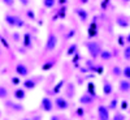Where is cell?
<instances>
[{"label": "cell", "mask_w": 130, "mask_h": 120, "mask_svg": "<svg viewBox=\"0 0 130 120\" xmlns=\"http://www.w3.org/2000/svg\"><path fill=\"white\" fill-rule=\"evenodd\" d=\"M39 107L43 112H51L53 108H55V102H53L50 97H43Z\"/></svg>", "instance_id": "3"}, {"label": "cell", "mask_w": 130, "mask_h": 120, "mask_svg": "<svg viewBox=\"0 0 130 120\" xmlns=\"http://www.w3.org/2000/svg\"><path fill=\"white\" fill-rule=\"evenodd\" d=\"M112 91H113L112 84H111L109 81L104 80V81H103V94H104V95H111Z\"/></svg>", "instance_id": "17"}, {"label": "cell", "mask_w": 130, "mask_h": 120, "mask_svg": "<svg viewBox=\"0 0 130 120\" xmlns=\"http://www.w3.org/2000/svg\"><path fill=\"white\" fill-rule=\"evenodd\" d=\"M74 95H75V86H74V84L73 82H68L67 84V88H65V98H74Z\"/></svg>", "instance_id": "13"}, {"label": "cell", "mask_w": 130, "mask_h": 120, "mask_svg": "<svg viewBox=\"0 0 130 120\" xmlns=\"http://www.w3.org/2000/svg\"><path fill=\"white\" fill-rule=\"evenodd\" d=\"M25 13H26V17H27L30 21H35V20H37V15H35V12H34L32 9H26Z\"/></svg>", "instance_id": "27"}, {"label": "cell", "mask_w": 130, "mask_h": 120, "mask_svg": "<svg viewBox=\"0 0 130 120\" xmlns=\"http://www.w3.org/2000/svg\"><path fill=\"white\" fill-rule=\"evenodd\" d=\"M122 74V69L120 68V67H113L112 68V76H115V77H118V76H121Z\"/></svg>", "instance_id": "31"}, {"label": "cell", "mask_w": 130, "mask_h": 120, "mask_svg": "<svg viewBox=\"0 0 130 120\" xmlns=\"http://www.w3.org/2000/svg\"><path fill=\"white\" fill-rule=\"evenodd\" d=\"M79 71H81L82 73H87V72H90L87 67H85V68H83V67H81V68H79Z\"/></svg>", "instance_id": "47"}, {"label": "cell", "mask_w": 130, "mask_h": 120, "mask_svg": "<svg viewBox=\"0 0 130 120\" xmlns=\"http://www.w3.org/2000/svg\"><path fill=\"white\" fill-rule=\"evenodd\" d=\"M87 93H89L91 97L96 98V89H95V84H94L92 81L87 82Z\"/></svg>", "instance_id": "23"}, {"label": "cell", "mask_w": 130, "mask_h": 120, "mask_svg": "<svg viewBox=\"0 0 130 120\" xmlns=\"http://www.w3.org/2000/svg\"><path fill=\"white\" fill-rule=\"evenodd\" d=\"M108 4H109V0H103V2H102V9H103V10L107 9Z\"/></svg>", "instance_id": "43"}, {"label": "cell", "mask_w": 130, "mask_h": 120, "mask_svg": "<svg viewBox=\"0 0 130 120\" xmlns=\"http://www.w3.org/2000/svg\"><path fill=\"white\" fill-rule=\"evenodd\" d=\"M9 97V90L4 85H0V99H7Z\"/></svg>", "instance_id": "25"}, {"label": "cell", "mask_w": 130, "mask_h": 120, "mask_svg": "<svg viewBox=\"0 0 130 120\" xmlns=\"http://www.w3.org/2000/svg\"><path fill=\"white\" fill-rule=\"evenodd\" d=\"M85 46L86 48H87V52H89V55L92 60L98 59L100 56V52L103 51V48L100 47L99 45V42H95V41H89V42H86L85 43Z\"/></svg>", "instance_id": "1"}, {"label": "cell", "mask_w": 130, "mask_h": 120, "mask_svg": "<svg viewBox=\"0 0 130 120\" xmlns=\"http://www.w3.org/2000/svg\"><path fill=\"white\" fill-rule=\"evenodd\" d=\"M25 21L21 18L20 16H17L16 15V29H22V28H25Z\"/></svg>", "instance_id": "28"}, {"label": "cell", "mask_w": 130, "mask_h": 120, "mask_svg": "<svg viewBox=\"0 0 130 120\" xmlns=\"http://www.w3.org/2000/svg\"><path fill=\"white\" fill-rule=\"evenodd\" d=\"M94 99H95V98L91 97L89 93H85V94H82V95L79 97V104H82V106L92 104V103H94Z\"/></svg>", "instance_id": "10"}, {"label": "cell", "mask_w": 130, "mask_h": 120, "mask_svg": "<svg viewBox=\"0 0 130 120\" xmlns=\"http://www.w3.org/2000/svg\"><path fill=\"white\" fill-rule=\"evenodd\" d=\"M64 120H67V119H64Z\"/></svg>", "instance_id": "53"}, {"label": "cell", "mask_w": 130, "mask_h": 120, "mask_svg": "<svg viewBox=\"0 0 130 120\" xmlns=\"http://www.w3.org/2000/svg\"><path fill=\"white\" fill-rule=\"evenodd\" d=\"M57 43H59V38L56 35L55 31H50L47 39H46V46H44V54H50L53 52L57 47Z\"/></svg>", "instance_id": "2"}, {"label": "cell", "mask_w": 130, "mask_h": 120, "mask_svg": "<svg viewBox=\"0 0 130 120\" xmlns=\"http://www.w3.org/2000/svg\"><path fill=\"white\" fill-rule=\"evenodd\" d=\"M74 35H75V30H74V29H70V30H68L67 35H65V39H70V38H73Z\"/></svg>", "instance_id": "38"}, {"label": "cell", "mask_w": 130, "mask_h": 120, "mask_svg": "<svg viewBox=\"0 0 130 120\" xmlns=\"http://www.w3.org/2000/svg\"><path fill=\"white\" fill-rule=\"evenodd\" d=\"M122 74H124V77L130 80V65H127V67H125L122 69Z\"/></svg>", "instance_id": "34"}, {"label": "cell", "mask_w": 130, "mask_h": 120, "mask_svg": "<svg viewBox=\"0 0 130 120\" xmlns=\"http://www.w3.org/2000/svg\"><path fill=\"white\" fill-rule=\"evenodd\" d=\"M116 24L120 26V28H122V29H125V28H127L129 26V21H126L124 17H117L116 18Z\"/></svg>", "instance_id": "24"}, {"label": "cell", "mask_w": 130, "mask_h": 120, "mask_svg": "<svg viewBox=\"0 0 130 120\" xmlns=\"http://www.w3.org/2000/svg\"><path fill=\"white\" fill-rule=\"evenodd\" d=\"M4 21H5V24H7L9 28L16 29V15L7 13V15L4 16Z\"/></svg>", "instance_id": "15"}, {"label": "cell", "mask_w": 130, "mask_h": 120, "mask_svg": "<svg viewBox=\"0 0 130 120\" xmlns=\"http://www.w3.org/2000/svg\"><path fill=\"white\" fill-rule=\"evenodd\" d=\"M98 120H109V108L105 104L98 106Z\"/></svg>", "instance_id": "6"}, {"label": "cell", "mask_w": 130, "mask_h": 120, "mask_svg": "<svg viewBox=\"0 0 130 120\" xmlns=\"http://www.w3.org/2000/svg\"><path fill=\"white\" fill-rule=\"evenodd\" d=\"M18 2H20V4L22 5V7H27V5L30 4L31 0H18Z\"/></svg>", "instance_id": "42"}, {"label": "cell", "mask_w": 130, "mask_h": 120, "mask_svg": "<svg viewBox=\"0 0 130 120\" xmlns=\"http://www.w3.org/2000/svg\"><path fill=\"white\" fill-rule=\"evenodd\" d=\"M92 72L94 73H98V74H102L103 73V65H95Z\"/></svg>", "instance_id": "36"}, {"label": "cell", "mask_w": 130, "mask_h": 120, "mask_svg": "<svg viewBox=\"0 0 130 120\" xmlns=\"http://www.w3.org/2000/svg\"><path fill=\"white\" fill-rule=\"evenodd\" d=\"M50 120H60V117H59L57 115H53V116H52V117H51Z\"/></svg>", "instance_id": "48"}, {"label": "cell", "mask_w": 130, "mask_h": 120, "mask_svg": "<svg viewBox=\"0 0 130 120\" xmlns=\"http://www.w3.org/2000/svg\"><path fill=\"white\" fill-rule=\"evenodd\" d=\"M96 35H98V24H96V21H92L87 29V37L90 39H94Z\"/></svg>", "instance_id": "12"}, {"label": "cell", "mask_w": 130, "mask_h": 120, "mask_svg": "<svg viewBox=\"0 0 130 120\" xmlns=\"http://www.w3.org/2000/svg\"><path fill=\"white\" fill-rule=\"evenodd\" d=\"M112 120H125V116H124L122 114H116V115L112 117Z\"/></svg>", "instance_id": "40"}, {"label": "cell", "mask_w": 130, "mask_h": 120, "mask_svg": "<svg viewBox=\"0 0 130 120\" xmlns=\"http://www.w3.org/2000/svg\"><path fill=\"white\" fill-rule=\"evenodd\" d=\"M22 120H32V119H30V117H24Z\"/></svg>", "instance_id": "51"}, {"label": "cell", "mask_w": 130, "mask_h": 120, "mask_svg": "<svg viewBox=\"0 0 130 120\" xmlns=\"http://www.w3.org/2000/svg\"><path fill=\"white\" fill-rule=\"evenodd\" d=\"M121 108H122V110H126V108H127V102H126V101H122V103H121Z\"/></svg>", "instance_id": "46"}, {"label": "cell", "mask_w": 130, "mask_h": 120, "mask_svg": "<svg viewBox=\"0 0 130 120\" xmlns=\"http://www.w3.org/2000/svg\"><path fill=\"white\" fill-rule=\"evenodd\" d=\"M126 42H127V43H130V33H129V35L126 37Z\"/></svg>", "instance_id": "50"}, {"label": "cell", "mask_w": 130, "mask_h": 120, "mask_svg": "<svg viewBox=\"0 0 130 120\" xmlns=\"http://www.w3.org/2000/svg\"><path fill=\"white\" fill-rule=\"evenodd\" d=\"M2 3L5 4L7 7H13L14 3H16V0H2Z\"/></svg>", "instance_id": "39"}, {"label": "cell", "mask_w": 130, "mask_h": 120, "mask_svg": "<svg viewBox=\"0 0 130 120\" xmlns=\"http://www.w3.org/2000/svg\"><path fill=\"white\" fill-rule=\"evenodd\" d=\"M42 4H43V7L47 8V9H52L53 7L57 4V0H42Z\"/></svg>", "instance_id": "21"}, {"label": "cell", "mask_w": 130, "mask_h": 120, "mask_svg": "<svg viewBox=\"0 0 130 120\" xmlns=\"http://www.w3.org/2000/svg\"><path fill=\"white\" fill-rule=\"evenodd\" d=\"M13 39V42H22V39H21V34H20V31H13V34L10 35Z\"/></svg>", "instance_id": "33"}, {"label": "cell", "mask_w": 130, "mask_h": 120, "mask_svg": "<svg viewBox=\"0 0 130 120\" xmlns=\"http://www.w3.org/2000/svg\"><path fill=\"white\" fill-rule=\"evenodd\" d=\"M126 39L124 38V35H120V37H118V45H120V46H125V42Z\"/></svg>", "instance_id": "41"}, {"label": "cell", "mask_w": 130, "mask_h": 120, "mask_svg": "<svg viewBox=\"0 0 130 120\" xmlns=\"http://www.w3.org/2000/svg\"><path fill=\"white\" fill-rule=\"evenodd\" d=\"M29 73H30V71L24 61H18L16 64V74L18 77H27Z\"/></svg>", "instance_id": "5"}, {"label": "cell", "mask_w": 130, "mask_h": 120, "mask_svg": "<svg viewBox=\"0 0 130 120\" xmlns=\"http://www.w3.org/2000/svg\"><path fill=\"white\" fill-rule=\"evenodd\" d=\"M117 99H116V98H113V99L109 102V106H108V108H109V110H115V108L117 107Z\"/></svg>", "instance_id": "37"}, {"label": "cell", "mask_w": 130, "mask_h": 120, "mask_svg": "<svg viewBox=\"0 0 130 120\" xmlns=\"http://www.w3.org/2000/svg\"><path fill=\"white\" fill-rule=\"evenodd\" d=\"M102 60H104V61H108V60H111L112 59V52L111 51H108V50H103L102 52H100V56H99Z\"/></svg>", "instance_id": "22"}, {"label": "cell", "mask_w": 130, "mask_h": 120, "mask_svg": "<svg viewBox=\"0 0 130 120\" xmlns=\"http://www.w3.org/2000/svg\"><path fill=\"white\" fill-rule=\"evenodd\" d=\"M67 3H68V0H57V4H59V5H61V7L67 5Z\"/></svg>", "instance_id": "45"}, {"label": "cell", "mask_w": 130, "mask_h": 120, "mask_svg": "<svg viewBox=\"0 0 130 120\" xmlns=\"http://www.w3.org/2000/svg\"><path fill=\"white\" fill-rule=\"evenodd\" d=\"M5 107L8 108H12L14 111H22L24 110V106L21 103H17V102H13V101H5Z\"/></svg>", "instance_id": "16"}, {"label": "cell", "mask_w": 130, "mask_h": 120, "mask_svg": "<svg viewBox=\"0 0 130 120\" xmlns=\"http://www.w3.org/2000/svg\"><path fill=\"white\" fill-rule=\"evenodd\" d=\"M40 80V77H31V78H25V81L22 82V88L25 90H32L37 88L38 85V81Z\"/></svg>", "instance_id": "7"}, {"label": "cell", "mask_w": 130, "mask_h": 120, "mask_svg": "<svg viewBox=\"0 0 130 120\" xmlns=\"http://www.w3.org/2000/svg\"><path fill=\"white\" fill-rule=\"evenodd\" d=\"M53 102H55V107L60 111H65L70 107V103L68 101V98H65V97H57Z\"/></svg>", "instance_id": "4"}, {"label": "cell", "mask_w": 130, "mask_h": 120, "mask_svg": "<svg viewBox=\"0 0 130 120\" xmlns=\"http://www.w3.org/2000/svg\"><path fill=\"white\" fill-rule=\"evenodd\" d=\"M65 16H67V5L60 7V9L57 10V15H56V17L57 18H61V20H64Z\"/></svg>", "instance_id": "26"}, {"label": "cell", "mask_w": 130, "mask_h": 120, "mask_svg": "<svg viewBox=\"0 0 130 120\" xmlns=\"http://www.w3.org/2000/svg\"><path fill=\"white\" fill-rule=\"evenodd\" d=\"M56 58H52V59H48V60H46L44 63L42 64V67H40V69L43 71V72H48V71H51L53 67H55V64H56Z\"/></svg>", "instance_id": "11"}, {"label": "cell", "mask_w": 130, "mask_h": 120, "mask_svg": "<svg viewBox=\"0 0 130 120\" xmlns=\"http://www.w3.org/2000/svg\"><path fill=\"white\" fill-rule=\"evenodd\" d=\"M0 43H2V45H3L7 50H10V43H9L8 39H7L4 35H2V34H0Z\"/></svg>", "instance_id": "30"}, {"label": "cell", "mask_w": 130, "mask_h": 120, "mask_svg": "<svg viewBox=\"0 0 130 120\" xmlns=\"http://www.w3.org/2000/svg\"><path fill=\"white\" fill-rule=\"evenodd\" d=\"M79 3H81V4H87L89 0H79Z\"/></svg>", "instance_id": "49"}, {"label": "cell", "mask_w": 130, "mask_h": 120, "mask_svg": "<svg viewBox=\"0 0 130 120\" xmlns=\"http://www.w3.org/2000/svg\"><path fill=\"white\" fill-rule=\"evenodd\" d=\"M122 2H126L127 3V2H130V0H122Z\"/></svg>", "instance_id": "52"}, {"label": "cell", "mask_w": 130, "mask_h": 120, "mask_svg": "<svg viewBox=\"0 0 130 120\" xmlns=\"http://www.w3.org/2000/svg\"><path fill=\"white\" fill-rule=\"evenodd\" d=\"M124 58H125V60H130V45L127 47H125V50H124Z\"/></svg>", "instance_id": "35"}, {"label": "cell", "mask_w": 130, "mask_h": 120, "mask_svg": "<svg viewBox=\"0 0 130 120\" xmlns=\"http://www.w3.org/2000/svg\"><path fill=\"white\" fill-rule=\"evenodd\" d=\"M74 13L78 16V18H79V21H81L82 24H86L89 21V12L85 8H75L74 9Z\"/></svg>", "instance_id": "9"}, {"label": "cell", "mask_w": 130, "mask_h": 120, "mask_svg": "<svg viewBox=\"0 0 130 120\" xmlns=\"http://www.w3.org/2000/svg\"><path fill=\"white\" fill-rule=\"evenodd\" d=\"M13 98L16 101H24L26 98V90L24 88H17L14 91H13Z\"/></svg>", "instance_id": "14"}, {"label": "cell", "mask_w": 130, "mask_h": 120, "mask_svg": "<svg viewBox=\"0 0 130 120\" xmlns=\"http://www.w3.org/2000/svg\"><path fill=\"white\" fill-rule=\"evenodd\" d=\"M22 47L26 48V50H30L32 48V35H31V33L30 31H26L24 33V35H22Z\"/></svg>", "instance_id": "8"}, {"label": "cell", "mask_w": 130, "mask_h": 120, "mask_svg": "<svg viewBox=\"0 0 130 120\" xmlns=\"http://www.w3.org/2000/svg\"><path fill=\"white\" fill-rule=\"evenodd\" d=\"M83 114H85V110H83V106H81V107L78 108V110H77V115H78V116H82Z\"/></svg>", "instance_id": "44"}, {"label": "cell", "mask_w": 130, "mask_h": 120, "mask_svg": "<svg viewBox=\"0 0 130 120\" xmlns=\"http://www.w3.org/2000/svg\"><path fill=\"white\" fill-rule=\"evenodd\" d=\"M118 89H120V91H122V93L130 91V81H127V80H121L120 82H118Z\"/></svg>", "instance_id": "19"}, {"label": "cell", "mask_w": 130, "mask_h": 120, "mask_svg": "<svg viewBox=\"0 0 130 120\" xmlns=\"http://www.w3.org/2000/svg\"><path fill=\"white\" fill-rule=\"evenodd\" d=\"M64 86H65V80H60L55 86H53V89H52L51 94H52V95H57V94H60V91L62 90Z\"/></svg>", "instance_id": "18"}, {"label": "cell", "mask_w": 130, "mask_h": 120, "mask_svg": "<svg viewBox=\"0 0 130 120\" xmlns=\"http://www.w3.org/2000/svg\"><path fill=\"white\" fill-rule=\"evenodd\" d=\"M82 59V56H81V54L79 52H77L74 56H72V63L73 64H75V67H79V60Z\"/></svg>", "instance_id": "29"}, {"label": "cell", "mask_w": 130, "mask_h": 120, "mask_svg": "<svg viewBox=\"0 0 130 120\" xmlns=\"http://www.w3.org/2000/svg\"><path fill=\"white\" fill-rule=\"evenodd\" d=\"M10 82H12V85H14V86H18V85L22 84V82H21V77H18V76H13V77H10Z\"/></svg>", "instance_id": "32"}, {"label": "cell", "mask_w": 130, "mask_h": 120, "mask_svg": "<svg viewBox=\"0 0 130 120\" xmlns=\"http://www.w3.org/2000/svg\"><path fill=\"white\" fill-rule=\"evenodd\" d=\"M77 52H79L78 51V45L77 43H70L69 45V47H68V50H67V56H74Z\"/></svg>", "instance_id": "20"}]
</instances>
